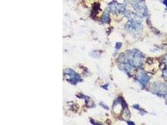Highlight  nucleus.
<instances>
[{
    "instance_id": "20e7f679",
    "label": "nucleus",
    "mask_w": 167,
    "mask_h": 125,
    "mask_svg": "<svg viewBox=\"0 0 167 125\" xmlns=\"http://www.w3.org/2000/svg\"><path fill=\"white\" fill-rule=\"evenodd\" d=\"M137 79L142 85H145L148 82L150 78L144 71H140L137 73Z\"/></svg>"
},
{
    "instance_id": "39448f33",
    "label": "nucleus",
    "mask_w": 167,
    "mask_h": 125,
    "mask_svg": "<svg viewBox=\"0 0 167 125\" xmlns=\"http://www.w3.org/2000/svg\"><path fill=\"white\" fill-rule=\"evenodd\" d=\"M153 89H156V93H160L161 94H167V85L163 83L156 84L155 86L153 87Z\"/></svg>"
},
{
    "instance_id": "9d476101",
    "label": "nucleus",
    "mask_w": 167,
    "mask_h": 125,
    "mask_svg": "<svg viewBox=\"0 0 167 125\" xmlns=\"http://www.w3.org/2000/svg\"><path fill=\"white\" fill-rule=\"evenodd\" d=\"M164 62H165L166 65L167 66V55H166L164 57Z\"/></svg>"
},
{
    "instance_id": "6e6552de",
    "label": "nucleus",
    "mask_w": 167,
    "mask_h": 125,
    "mask_svg": "<svg viewBox=\"0 0 167 125\" xmlns=\"http://www.w3.org/2000/svg\"><path fill=\"white\" fill-rule=\"evenodd\" d=\"M110 21V18H109V15L107 12H106L104 15V16H103L102 18V21L103 22H108Z\"/></svg>"
},
{
    "instance_id": "f257e3e1",
    "label": "nucleus",
    "mask_w": 167,
    "mask_h": 125,
    "mask_svg": "<svg viewBox=\"0 0 167 125\" xmlns=\"http://www.w3.org/2000/svg\"><path fill=\"white\" fill-rule=\"evenodd\" d=\"M143 59V56L142 53L136 49L127 51L122 53L119 58L121 63L127 64L134 67L141 66Z\"/></svg>"
},
{
    "instance_id": "7ed1b4c3",
    "label": "nucleus",
    "mask_w": 167,
    "mask_h": 125,
    "mask_svg": "<svg viewBox=\"0 0 167 125\" xmlns=\"http://www.w3.org/2000/svg\"><path fill=\"white\" fill-rule=\"evenodd\" d=\"M133 7L137 11L138 13L142 15H145L147 13V7L141 1H136L133 4Z\"/></svg>"
},
{
    "instance_id": "1a4fd4ad",
    "label": "nucleus",
    "mask_w": 167,
    "mask_h": 125,
    "mask_svg": "<svg viewBox=\"0 0 167 125\" xmlns=\"http://www.w3.org/2000/svg\"><path fill=\"white\" fill-rule=\"evenodd\" d=\"M121 44L120 43H117L116 44V49H118V48H120L121 47Z\"/></svg>"
},
{
    "instance_id": "423d86ee",
    "label": "nucleus",
    "mask_w": 167,
    "mask_h": 125,
    "mask_svg": "<svg viewBox=\"0 0 167 125\" xmlns=\"http://www.w3.org/2000/svg\"><path fill=\"white\" fill-rule=\"evenodd\" d=\"M126 27L128 29L131 30L138 31V30H140L142 29V26L140 25V24L138 23H137V21H133L129 22V23L127 24Z\"/></svg>"
},
{
    "instance_id": "0eeeda50",
    "label": "nucleus",
    "mask_w": 167,
    "mask_h": 125,
    "mask_svg": "<svg viewBox=\"0 0 167 125\" xmlns=\"http://www.w3.org/2000/svg\"><path fill=\"white\" fill-rule=\"evenodd\" d=\"M111 11H113L115 13H120L123 10V7L121 4L118 3H113L111 5Z\"/></svg>"
},
{
    "instance_id": "f03ea898",
    "label": "nucleus",
    "mask_w": 167,
    "mask_h": 125,
    "mask_svg": "<svg viewBox=\"0 0 167 125\" xmlns=\"http://www.w3.org/2000/svg\"><path fill=\"white\" fill-rule=\"evenodd\" d=\"M65 76L68 80L71 83H76L78 81H80L81 77L71 69H67L65 71Z\"/></svg>"
}]
</instances>
